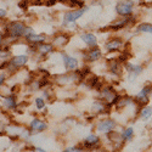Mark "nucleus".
Returning a JSON list of instances; mask_svg holds the SVG:
<instances>
[{"instance_id":"1","label":"nucleus","mask_w":152,"mask_h":152,"mask_svg":"<svg viewBox=\"0 0 152 152\" xmlns=\"http://www.w3.org/2000/svg\"><path fill=\"white\" fill-rule=\"evenodd\" d=\"M134 11V3L132 0H119L116 5V12L122 17H128Z\"/></svg>"},{"instance_id":"2","label":"nucleus","mask_w":152,"mask_h":152,"mask_svg":"<svg viewBox=\"0 0 152 152\" xmlns=\"http://www.w3.org/2000/svg\"><path fill=\"white\" fill-rule=\"evenodd\" d=\"M26 26L22 22H11L9 26L6 27V32L7 35L10 38H20V37H24V31H26Z\"/></svg>"},{"instance_id":"3","label":"nucleus","mask_w":152,"mask_h":152,"mask_svg":"<svg viewBox=\"0 0 152 152\" xmlns=\"http://www.w3.org/2000/svg\"><path fill=\"white\" fill-rule=\"evenodd\" d=\"M86 11H88V7H86V6H83V7H80L79 10H72V11L66 12L65 16H63V23L67 24V23L75 22L78 18H80Z\"/></svg>"},{"instance_id":"4","label":"nucleus","mask_w":152,"mask_h":152,"mask_svg":"<svg viewBox=\"0 0 152 152\" xmlns=\"http://www.w3.org/2000/svg\"><path fill=\"white\" fill-rule=\"evenodd\" d=\"M115 126H116V123L112 119H105L99 123L97 129H99V132H102V133H110L115 129Z\"/></svg>"},{"instance_id":"5","label":"nucleus","mask_w":152,"mask_h":152,"mask_svg":"<svg viewBox=\"0 0 152 152\" xmlns=\"http://www.w3.org/2000/svg\"><path fill=\"white\" fill-rule=\"evenodd\" d=\"M152 91V86H145L144 89L136 95V100L141 105H147L148 104V95Z\"/></svg>"},{"instance_id":"6","label":"nucleus","mask_w":152,"mask_h":152,"mask_svg":"<svg viewBox=\"0 0 152 152\" xmlns=\"http://www.w3.org/2000/svg\"><path fill=\"white\" fill-rule=\"evenodd\" d=\"M27 62H28V56L27 55H18V56L12 58L10 66L14 67V68H20V67H23Z\"/></svg>"},{"instance_id":"7","label":"nucleus","mask_w":152,"mask_h":152,"mask_svg":"<svg viewBox=\"0 0 152 152\" xmlns=\"http://www.w3.org/2000/svg\"><path fill=\"white\" fill-rule=\"evenodd\" d=\"M63 62H65V66L67 69H77L78 67V60L75 57L63 55Z\"/></svg>"},{"instance_id":"8","label":"nucleus","mask_w":152,"mask_h":152,"mask_svg":"<svg viewBox=\"0 0 152 152\" xmlns=\"http://www.w3.org/2000/svg\"><path fill=\"white\" fill-rule=\"evenodd\" d=\"M122 45H123V40L121 38H113V39H111L106 44V49L108 51H116V50H118Z\"/></svg>"},{"instance_id":"9","label":"nucleus","mask_w":152,"mask_h":152,"mask_svg":"<svg viewBox=\"0 0 152 152\" xmlns=\"http://www.w3.org/2000/svg\"><path fill=\"white\" fill-rule=\"evenodd\" d=\"M133 21V18L132 17H128V18H122V20H119L118 22H116V23H112L111 26H110V29H113V31H119V29H122V28H124V27H126L128 24L130 23Z\"/></svg>"},{"instance_id":"10","label":"nucleus","mask_w":152,"mask_h":152,"mask_svg":"<svg viewBox=\"0 0 152 152\" xmlns=\"http://www.w3.org/2000/svg\"><path fill=\"white\" fill-rule=\"evenodd\" d=\"M100 57H101V50L99 48H96V46L91 48L89 51H88V54H86V60L90 61V62L97 61Z\"/></svg>"},{"instance_id":"11","label":"nucleus","mask_w":152,"mask_h":152,"mask_svg":"<svg viewBox=\"0 0 152 152\" xmlns=\"http://www.w3.org/2000/svg\"><path fill=\"white\" fill-rule=\"evenodd\" d=\"M48 128V125L46 123H44L43 121L40 119H33L31 122V129L34 130V132H43Z\"/></svg>"},{"instance_id":"12","label":"nucleus","mask_w":152,"mask_h":152,"mask_svg":"<svg viewBox=\"0 0 152 152\" xmlns=\"http://www.w3.org/2000/svg\"><path fill=\"white\" fill-rule=\"evenodd\" d=\"M26 39L33 44H42L43 42H45L46 37L44 34H35V33H32L26 37Z\"/></svg>"},{"instance_id":"13","label":"nucleus","mask_w":152,"mask_h":152,"mask_svg":"<svg viewBox=\"0 0 152 152\" xmlns=\"http://www.w3.org/2000/svg\"><path fill=\"white\" fill-rule=\"evenodd\" d=\"M82 40L89 46H96L97 45V39L96 37L91 33H85L82 35Z\"/></svg>"},{"instance_id":"14","label":"nucleus","mask_w":152,"mask_h":152,"mask_svg":"<svg viewBox=\"0 0 152 152\" xmlns=\"http://www.w3.org/2000/svg\"><path fill=\"white\" fill-rule=\"evenodd\" d=\"M100 142V139L97 135H94V134H90V135H88L85 137V140H84V144L86 147H94L96 145H99Z\"/></svg>"},{"instance_id":"15","label":"nucleus","mask_w":152,"mask_h":152,"mask_svg":"<svg viewBox=\"0 0 152 152\" xmlns=\"http://www.w3.org/2000/svg\"><path fill=\"white\" fill-rule=\"evenodd\" d=\"M126 71H129V73H130V75L133 78H135L136 75H139L141 72H142V67L141 66H136V65H130V63H128L126 65Z\"/></svg>"},{"instance_id":"16","label":"nucleus","mask_w":152,"mask_h":152,"mask_svg":"<svg viewBox=\"0 0 152 152\" xmlns=\"http://www.w3.org/2000/svg\"><path fill=\"white\" fill-rule=\"evenodd\" d=\"M54 50V48H53V45L51 44H39L38 45V51H39L42 55H48V54H50Z\"/></svg>"},{"instance_id":"17","label":"nucleus","mask_w":152,"mask_h":152,"mask_svg":"<svg viewBox=\"0 0 152 152\" xmlns=\"http://www.w3.org/2000/svg\"><path fill=\"white\" fill-rule=\"evenodd\" d=\"M137 32H142V33H152V23H140L136 28Z\"/></svg>"},{"instance_id":"18","label":"nucleus","mask_w":152,"mask_h":152,"mask_svg":"<svg viewBox=\"0 0 152 152\" xmlns=\"http://www.w3.org/2000/svg\"><path fill=\"white\" fill-rule=\"evenodd\" d=\"M68 42V35H58L57 38H55V40H54V44L56 46H63V45H66Z\"/></svg>"},{"instance_id":"19","label":"nucleus","mask_w":152,"mask_h":152,"mask_svg":"<svg viewBox=\"0 0 152 152\" xmlns=\"http://www.w3.org/2000/svg\"><path fill=\"white\" fill-rule=\"evenodd\" d=\"M140 116H141V118H142L144 121H147L148 118H151V116H152V107H151V106L144 107V108L141 110V112H140Z\"/></svg>"},{"instance_id":"20","label":"nucleus","mask_w":152,"mask_h":152,"mask_svg":"<svg viewBox=\"0 0 152 152\" xmlns=\"http://www.w3.org/2000/svg\"><path fill=\"white\" fill-rule=\"evenodd\" d=\"M5 106L9 108H16V97L15 95H10L5 99Z\"/></svg>"},{"instance_id":"21","label":"nucleus","mask_w":152,"mask_h":152,"mask_svg":"<svg viewBox=\"0 0 152 152\" xmlns=\"http://www.w3.org/2000/svg\"><path fill=\"white\" fill-rule=\"evenodd\" d=\"M133 135H134V129H133V128H126V129L123 132V134H122V140H124V141L132 140Z\"/></svg>"},{"instance_id":"22","label":"nucleus","mask_w":152,"mask_h":152,"mask_svg":"<svg viewBox=\"0 0 152 152\" xmlns=\"http://www.w3.org/2000/svg\"><path fill=\"white\" fill-rule=\"evenodd\" d=\"M35 106H37V108H39V110L44 108V106H45V101H44L42 97H37V99H35Z\"/></svg>"},{"instance_id":"23","label":"nucleus","mask_w":152,"mask_h":152,"mask_svg":"<svg viewBox=\"0 0 152 152\" xmlns=\"http://www.w3.org/2000/svg\"><path fill=\"white\" fill-rule=\"evenodd\" d=\"M63 152H80V151L77 147H69V148H66Z\"/></svg>"},{"instance_id":"24","label":"nucleus","mask_w":152,"mask_h":152,"mask_svg":"<svg viewBox=\"0 0 152 152\" xmlns=\"http://www.w3.org/2000/svg\"><path fill=\"white\" fill-rule=\"evenodd\" d=\"M57 1H58V0H48V1H46L45 4H46L48 6H53V5H55Z\"/></svg>"},{"instance_id":"25","label":"nucleus","mask_w":152,"mask_h":152,"mask_svg":"<svg viewBox=\"0 0 152 152\" xmlns=\"http://www.w3.org/2000/svg\"><path fill=\"white\" fill-rule=\"evenodd\" d=\"M6 16V11L4 9H0V18H3Z\"/></svg>"},{"instance_id":"26","label":"nucleus","mask_w":152,"mask_h":152,"mask_svg":"<svg viewBox=\"0 0 152 152\" xmlns=\"http://www.w3.org/2000/svg\"><path fill=\"white\" fill-rule=\"evenodd\" d=\"M5 82V75H0V85Z\"/></svg>"},{"instance_id":"27","label":"nucleus","mask_w":152,"mask_h":152,"mask_svg":"<svg viewBox=\"0 0 152 152\" xmlns=\"http://www.w3.org/2000/svg\"><path fill=\"white\" fill-rule=\"evenodd\" d=\"M34 152H46V151H44V150H42V148H34Z\"/></svg>"}]
</instances>
